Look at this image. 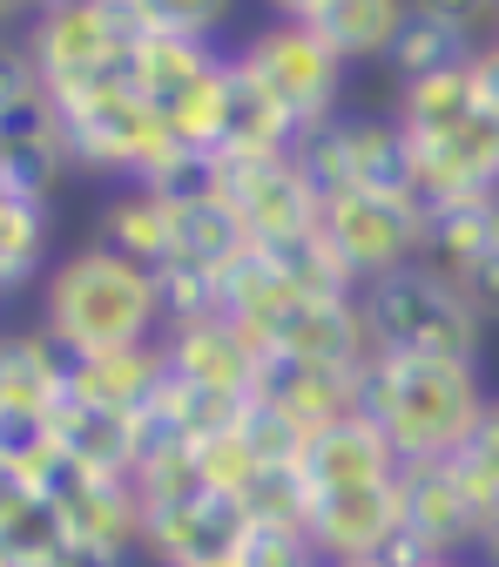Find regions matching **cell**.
<instances>
[{"mask_svg":"<svg viewBox=\"0 0 499 567\" xmlns=\"http://www.w3.org/2000/svg\"><path fill=\"white\" fill-rule=\"evenodd\" d=\"M486 567H499V514H492V534H486V554H479Z\"/></svg>","mask_w":499,"mask_h":567,"instance_id":"74e56055","label":"cell"},{"mask_svg":"<svg viewBox=\"0 0 499 567\" xmlns=\"http://www.w3.org/2000/svg\"><path fill=\"white\" fill-rule=\"evenodd\" d=\"M298 473H304V493H351V486L405 480V460H398V446L378 433L372 412H351V419L324 425V433L304 446Z\"/></svg>","mask_w":499,"mask_h":567,"instance_id":"2e32d148","label":"cell"},{"mask_svg":"<svg viewBox=\"0 0 499 567\" xmlns=\"http://www.w3.org/2000/svg\"><path fill=\"white\" fill-rule=\"evenodd\" d=\"M41 8H48V0H8V14H14V21H34Z\"/></svg>","mask_w":499,"mask_h":567,"instance_id":"8d00e7d4","label":"cell"},{"mask_svg":"<svg viewBox=\"0 0 499 567\" xmlns=\"http://www.w3.org/2000/svg\"><path fill=\"white\" fill-rule=\"evenodd\" d=\"M425 560H433V554H425L418 540H392V547H378V554H365V560H337V567H425Z\"/></svg>","mask_w":499,"mask_h":567,"instance_id":"d6a6232c","label":"cell"},{"mask_svg":"<svg viewBox=\"0 0 499 567\" xmlns=\"http://www.w3.org/2000/svg\"><path fill=\"white\" fill-rule=\"evenodd\" d=\"M405 21H412V0H324L311 14V28L331 41V54L344 68L351 61H392Z\"/></svg>","mask_w":499,"mask_h":567,"instance_id":"4316f807","label":"cell"},{"mask_svg":"<svg viewBox=\"0 0 499 567\" xmlns=\"http://www.w3.org/2000/svg\"><path fill=\"white\" fill-rule=\"evenodd\" d=\"M358 305H365L378 359H459V365H479L486 318L433 257H418V264H405L392 277H372L358 291Z\"/></svg>","mask_w":499,"mask_h":567,"instance_id":"3957f363","label":"cell"},{"mask_svg":"<svg viewBox=\"0 0 499 567\" xmlns=\"http://www.w3.org/2000/svg\"><path fill=\"white\" fill-rule=\"evenodd\" d=\"M169 385V344H115V351H89L75 359V399L102 405V412H128V419H149V405Z\"/></svg>","mask_w":499,"mask_h":567,"instance_id":"ffe728a7","label":"cell"},{"mask_svg":"<svg viewBox=\"0 0 499 567\" xmlns=\"http://www.w3.org/2000/svg\"><path fill=\"white\" fill-rule=\"evenodd\" d=\"M237 567H324V554L304 520H250Z\"/></svg>","mask_w":499,"mask_h":567,"instance_id":"f546056e","label":"cell"},{"mask_svg":"<svg viewBox=\"0 0 499 567\" xmlns=\"http://www.w3.org/2000/svg\"><path fill=\"white\" fill-rule=\"evenodd\" d=\"M304 169L318 176V189H392L412 196V142L392 115H331L324 128H311L298 142Z\"/></svg>","mask_w":499,"mask_h":567,"instance_id":"9c48e42d","label":"cell"},{"mask_svg":"<svg viewBox=\"0 0 499 567\" xmlns=\"http://www.w3.org/2000/svg\"><path fill=\"white\" fill-rule=\"evenodd\" d=\"M472 54H479V48H472V41H459L453 28L412 14V21H405V34H398V48H392V75H398V82H418V75H439V68L472 61Z\"/></svg>","mask_w":499,"mask_h":567,"instance_id":"f1b7e54d","label":"cell"},{"mask_svg":"<svg viewBox=\"0 0 499 567\" xmlns=\"http://www.w3.org/2000/svg\"><path fill=\"white\" fill-rule=\"evenodd\" d=\"M54 433H61V460L135 480V466H142V440H149V419H128V412H102V405L67 399L61 419H54Z\"/></svg>","mask_w":499,"mask_h":567,"instance_id":"d4e9b609","label":"cell"},{"mask_svg":"<svg viewBox=\"0 0 499 567\" xmlns=\"http://www.w3.org/2000/svg\"><path fill=\"white\" fill-rule=\"evenodd\" d=\"M425 567H486V560L472 554V560H425Z\"/></svg>","mask_w":499,"mask_h":567,"instance_id":"f35d334b","label":"cell"},{"mask_svg":"<svg viewBox=\"0 0 499 567\" xmlns=\"http://www.w3.org/2000/svg\"><path fill=\"white\" fill-rule=\"evenodd\" d=\"M365 379H372V372H337V365H311V359H270L257 399H263L277 419H291L304 440H318L324 425L365 412Z\"/></svg>","mask_w":499,"mask_h":567,"instance_id":"e0dca14e","label":"cell"},{"mask_svg":"<svg viewBox=\"0 0 499 567\" xmlns=\"http://www.w3.org/2000/svg\"><path fill=\"white\" fill-rule=\"evenodd\" d=\"M54 270V196L0 183V284L34 291Z\"/></svg>","mask_w":499,"mask_h":567,"instance_id":"cb8c5ba5","label":"cell"},{"mask_svg":"<svg viewBox=\"0 0 499 567\" xmlns=\"http://www.w3.org/2000/svg\"><path fill=\"white\" fill-rule=\"evenodd\" d=\"M223 203L237 209V224L250 230L257 250L291 244L324 230V189L304 169V156H257V163H223Z\"/></svg>","mask_w":499,"mask_h":567,"instance_id":"8fae6325","label":"cell"},{"mask_svg":"<svg viewBox=\"0 0 499 567\" xmlns=\"http://www.w3.org/2000/svg\"><path fill=\"white\" fill-rule=\"evenodd\" d=\"M14 48L41 68V82L61 95V89L108 82V75H135L142 28L128 14V0H48L34 21H21Z\"/></svg>","mask_w":499,"mask_h":567,"instance_id":"5b68a950","label":"cell"},{"mask_svg":"<svg viewBox=\"0 0 499 567\" xmlns=\"http://www.w3.org/2000/svg\"><path fill=\"white\" fill-rule=\"evenodd\" d=\"M217 567H237V560H217Z\"/></svg>","mask_w":499,"mask_h":567,"instance_id":"ab89813d","label":"cell"},{"mask_svg":"<svg viewBox=\"0 0 499 567\" xmlns=\"http://www.w3.org/2000/svg\"><path fill=\"white\" fill-rule=\"evenodd\" d=\"M48 567H122V560H115L108 547H95V540H82V534H75V540H67V547L48 560Z\"/></svg>","mask_w":499,"mask_h":567,"instance_id":"836d02e7","label":"cell"},{"mask_svg":"<svg viewBox=\"0 0 499 567\" xmlns=\"http://www.w3.org/2000/svg\"><path fill=\"white\" fill-rule=\"evenodd\" d=\"M479 82H486V102L499 109V41H486V48H479Z\"/></svg>","mask_w":499,"mask_h":567,"instance_id":"d590c367","label":"cell"},{"mask_svg":"<svg viewBox=\"0 0 499 567\" xmlns=\"http://www.w3.org/2000/svg\"><path fill=\"white\" fill-rule=\"evenodd\" d=\"M34 324L67 351V359H89V351L169 338V298H163V277L149 264H135V257L89 237L82 250H67L48 270Z\"/></svg>","mask_w":499,"mask_h":567,"instance_id":"6da1fadb","label":"cell"},{"mask_svg":"<svg viewBox=\"0 0 499 567\" xmlns=\"http://www.w3.org/2000/svg\"><path fill=\"white\" fill-rule=\"evenodd\" d=\"M250 75L298 115V128L311 135V128H324L331 115H344L337 102H344V61L331 54V41L311 28V21H263V28H250L237 48H230Z\"/></svg>","mask_w":499,"mask_h":567,"instance_id":"ba28073f","label":"cell"},{"mask_svg":"<svg viewBox=\"0 0 499 567\" xmlns=\"http://www.w3.org/2000/svg\"><path fill=\"white\" fill-rule=\"evenodd\" d=\"M324 237L344 257V270L358 277V291L372 277H392L433 250V217L418 196L392 189H331L324 196Z\"/></svg>","mask_w":499,"mask_h":567,"instance_id":"52a82bcc","label":"cell"},{"mask_svg":"<svg viewBox=\"0 0 499 567\" xmlns=\"http://www.w3.org/2000/svg\"><path fill=\"white\" fill-rule=\"evenodd\" d=\"M412 14L453 28V34H459V41H472V48L499 41V0H412Z\"/></svg>","mask_w":499,"mask_h":567,"instance_id":"4dcf8cb0","label":"cell"},{"mask_svg":"<svg viewBox=\"0 0 499 567\" xmlns=\"http://www.w3.org/2000/svg\"><path fill=\"white\" fill-rule=\"evenodd\" d=\"M243 534H250V507L217 493V486H202L189 501L149 507V520H142V554L156 567H217V560H237Z\"/></svg>","mask_w":499,"mask_h":567,"instance_id":"4fadbf2b","label":"cell"},{"mask_svg":"<svg viewBox=\"0 0 499 567\" xmlns=\"http://www.w3.org/2000/svg\"><path fill=\"white\" fill-rule=\"evenodd\" d=\"M169 372L209 399H230V405H250L263 392V365L270 351L230 318V311H209V318H183L169 324Z\"/></svg>","mask_w":499,"mask_h":567,"instance_id":"7c38bea8","label":"cell"},{"mask_svg":"<svg viewBox=\"0 0 499 567\" xmlns=\"http://www.w3.org/2000/svg\"><path fill=\"white\" fill-rule=\"evenodd\" d=\"M304 142L298 115L283 109L250 68L230 54V102H223V135H217V156L223 163H257V156H291Z\"/></svg>","mask_w":499,"mask_h":567,"instance_id":"7402d4cb","label":"cell"},{"mask_svg":"<svg viewBox=\"0 0 499 567\" xmlns=\"http://www.w3.org/2000/svg\"><path fill=\"white\" fill-rule=\"evenodd\" d=\"M135 89L156 102V115L169 122V135L183 142V150H217L223 102H230V48L142 34V48H135Z\"/></svg>","mask_w":499,"mask_h":567,"instance_id":"8992f818","label":"cell"},{"mask_svg":"<svg viewBox=\"0 0 499 567\" xmlns=\"http://www.w3.org/2000/svg\"><path fill=\"white\" fill-rule=\"evenodd\" d=\"M459 460H466V473L479 480V493H486L492 514H499V392H492V405H486V419H479V433H472V446H466Z\"/></svg>","mask_w":499,"mask_h":567,"instance_id":"1f68e13d","label":"cell"},{"mask_svg":"<svg viewBox=\"0 0 499 567\" xmlns=\"http://www.w3.org/2000/svg\"><path fill=\"white\" fill-rule=\"evenodd\" d=\"M75 527L61 520V507L28 480H0V567H48Z\"/></svg>","mask_w":499,"mask_h":567,"instance_id":"484cf974","label":"cell"},{"mask_svg":"<svg viewBox=\"0 0 499 567\" xmlns=\"http://www.w3.org/2000/svg\"><path fill=\"white\" fill-rule=\"evenodd\" d=\"M486 109H492V102H486V82H479V54H472V61L439 68V75L398 82L392 122L405 128V142H453V135H466Z\"/></svg>","mask_w":499,"mask_h":567,"instance_id":"d6986e66","label":"cell"},{"mask_svg":"<svg viewBox=\"0 0 499 567\" xmlns=\"http://www.w3.org/2000/svg\"><path fill=\"white\" fill-rule=\"evenodd\" d=\"M128 14L142 34H169V41H217L237 14V0H128Z\"/></svg>","mask_w":499,"mask_h":567,"instance_id":"83f0119b","label":"cell"},{"mask_svg":"<svg viewBox=\"0 0 499 567\" xmlns=\"http://www.w3.org/2000/svg\"><path fill=\"white\" fill-rule=\"evenodd\" d=\"M270 359H311V365H337V372H372L378 344H372L358 291L298 298L291 311H283V324L270 331Z\"/></svg>","mask_w":499,"mask_h":567,"instance_id":"9a60e30c","label":"cell"},{"mask_svg":"<svg viewBox=\"0 0 499 567\" xmlns=\"http://www.w3.org/2000/svg\"><path fill=\"white\" fill-rule=\"evenodd\" d=\"M61 135H67V156L75 169H102L122 183H149L183 142L169 135V122L156 115V102L135 89V75H108L89 89H61Z\"/></svg>","mask_w":499,"mask_h":567,"instance_id":"277c9868","label":"cell"},{"mask_svg":"<svg viewBox=\"0 0 499 567\" xmlns=\"http://www.w3.org/2000/svg\"><path fill=\"white\" fill-rule=\"evenodd\" d=\"M67 399H75V359H67L41 324L8 331V344H0V412L54 419Z\"/></svg>","mask_w":499,"mask_h":567,"instance_id":"44dd1931","label":"cell"},{"mask_svg":"<svg viewBox=\"0 0 499 567\" xmlns=\"http://www.w3.org/2000/svg\"><path fill=\"white\" fill-rule=\"evenodd\" d=\"M176 237H183V209L149 189V183H122L108 203H102V217H95V244L135 257V264H149L163 277V264L176 257Z\"/></svg>","mask_w":499,"mask_h":567,"instance_id":"603a6c76","label":"cell"},{"mask_svg":"<svg viewBox=\"0 0 499 567\" xmlns=\"http://www.w3.org/2000/svg\"><path fill=\"white\" fill-rule=\"evenodd\" d=\"M41 493L61 507V520L75 527L82 540H95V547H108L115 560L128 554V547H142V493H135V480H122V473H95V466H75V460H54L48 473H41Z\"/></svg>","mask_w":499,"mask_h":567,"instance_id":"5bb4252c","label":"cell"},{"mask_svg":"<svg viewBox=\"0 0 499 567\" xmlns=\"http://www.w3.org/2000/svg\"><path fill=\"white\" fill-rule=\"evenodd\" d=\"M324 0H263V21H311Z\"/></svg>","mask_w":499,"mask_h":567,"instance_id":"e575fe53","label":"cell"},{"mask_svg":"<svg viewBox=\"0 0 499 567\" xmlns=\"http://www.w3.org/2000/svg\"><path fill=\"white\" fill-rule=\"evenodd\" d=\"M492 392L479 365L459 359H378L365 379V412L378 419V433L398 446L405 466L418 460H459L479 433Z\"/></svg>","mask_w":499,"mask_h":567,"instance_id":"7a4b0ae2","label":"cell"},{"mask_svg":"<svg viewBox=\"0 0 499 567\" xmlns=\"http://www.w3.org/2000/svg\"><path fill=\"white\" fill-rule=\"evenodd\" d=\"M433 257L459 291L479 305L486 324H499V196H486L479 209H453L433 217Z\"/></svg>","mask_w":499,"mask_h":567,"instance_id":"ac0fdd59","label":"cell"},{"mask_svg":"<svg viewBox=\"0 0 499 567\" xmlns=\"http://www.w3.org/2000/svg\"><path fill=\"white\" fill-rule=\"evenodd\" d=\"M492 534V501L466 460H418L405 466V540H418L433 560H472L486 554Z\"/></svg>","mask_w":499,"mask_h":567,"instance_id":"30bf717a","label":"cell"}]
</instances>
